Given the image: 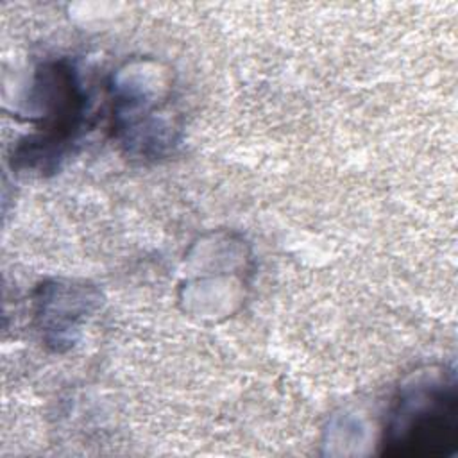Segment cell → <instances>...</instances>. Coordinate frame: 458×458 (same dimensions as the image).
Segmentation results:
<instances>
[{"mask_svg":"<svg viewBox=\"0 0 458 458\" xmlns=\"http://www.w3.org/2000/svg\"><path fill=\"white\" fill-rule=\"evenodd\" d=\"M458 442V397L451 381L415 383L401 392L385 429L390 456H444Z\"/></svg>","mask_w":458,"mask_h":458,"instance_id":"6da1fadb","label":"cell"}]
</instances>
